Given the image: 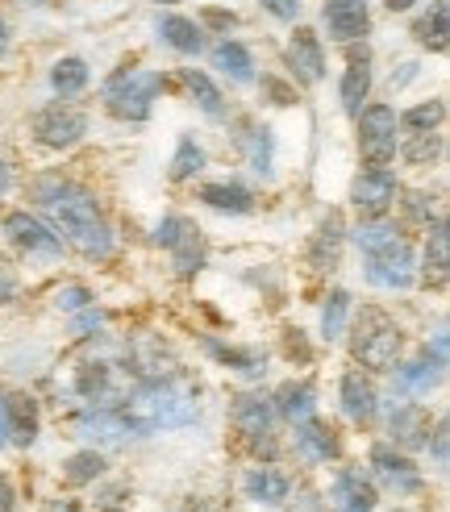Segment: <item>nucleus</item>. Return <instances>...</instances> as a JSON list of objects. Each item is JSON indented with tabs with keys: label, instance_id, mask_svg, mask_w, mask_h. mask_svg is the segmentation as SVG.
Listing matches in <instances>:
<instances>
[{
	"label": "nucleus",
	"instance_id": "1",
	"mask_svg": "<svg viewBox=\"0 0 450 512\" xmlns=\"http://www.w3.org/2000/svg\"><path fill=\"white\" fill-rule=\"evenodd\" d=\"M38 209L50 217V229L63 238V246H71L80 259L88 263H109L117 238H113V225L100 209V200L92 188H84L80 179H71L63 171H42L30 179L25 188Z\"/></svg>",
	"mask_w": 450,
	"mask_h": 512
},
{
	"label": "nucleus",
	"instance_id": "2",
	"mask_svg": "<svg viewBox=\"0 0 450 512\" xmlns=\"http://www.w3.org/2000/svg\"><path fill=\"white\" fill-rule=\"evenodd\" d=\"M113 404L134 438H150V433H163V429H188L200 417V383L175 367L159 379L130 383Z\"/></svg>",
	"mask_w": 450,
	"mask_h": 512
},
{
	"label": "nucleus",
	"instance_id": "3",
	"mask_svg": "<svg viewBox=\"0 0 450 512\" xmlns=\"http://www.w3.org/2000/svg\"><path fill=\"white\" fill-rule=\"evenodd\" d=\"M342 338L350 350V363L363 367L367 375H388L405 358V329H400V321L384 304H359V309H350Z\"/></svg>",
	"mask_w": 450,
	"mask_h": 512
},
{
	"label": "nucleus",
	"instance_id": "4",
	"mask_svg": "<svg viewBox=\"0 0 450 512\" xmlns=\"http://www.w3.org/2000/svg\"><path fill=\"white\" fill-rule=\"evenodd\" d=\"M171 88V80L163 71H150L138 63H121L117 71L105 75L100 84V105H105L109 117H117L121 125H142L155 113V100Z\"/></svg>",
	"mask_w": 450,
	"mask_h": 512
},
{
	"label": "nucleus",
	"instance_id": "5",
	"mask_svg": "<svg viewBox=\"0 0 450 512\" xmlns=\"http://www.w3.org/2000/svg\"><path fill=\"white\" fill-rule=\"evenodd\" d=\"M230 425L242 438V446L255 454L259 463H275V458H280V433H275L280 417H275L271 396L250 392V388L230 396Z\"/></svg>",
	"mask_w": 450,
	"mask_h": 512
},
{
	"label": "nucleus",
	"instance_id": "6",
	"mask_svg": "<svg viewBox=\"0 0 450 512\" xmlns=\"http://www.w3.org/2000/svg\"><path fill=\"white\" fill-rule=\"evenodd\" d=\"M88 109L75 105V100H46L42 109L30 113V138L42 150H71L88 138Z\"/></svg>",
	"mask_w": 450,
	"mask_h": 512
},
{
	"label": "nucleus",
	"instance_id": "7",
	"mask_svg": "<svg viewBox=\"0 0 450 512\" xmlns=\"http://www.w3.org/2000/svg\"><path fill=\"white\" fill-rule=\"evenodd\" d=\"M155 242L171 254V271L180 279H196L209 263L205 234L188 213H163V221L155 225Z\"/></svg>",
	"mask_w": 450,
	"mask_h": 512
},
{
	"label": "nucleus",
	"instance_id": "8",
	"mask_svg": "<svg viewBox=\"0 0 450 512\" xmlns=\"http://www.w3.org/2000/svg\"><path fill=\"white\" fill-rule=\"evenodd\" d=\"M355 134H359V155L367 167H388L396 163V146H400V121L396 105L388 100H371L355 117Z\"/></svg>",
	"mask_w": 450,
	"mask_h": 512
},
{
	"label": "nucleus",
	"instance_id": "9",
	"mask_svg": "<svg viewBox=\"0 0 450 512\" xmlns=\"http://www.w3.org/2000/svg\"><path fill=\"white\" fill-rule=\"evenodd\" d=\"M0 234L13 250H21L25 259H38V263H59L63 259V238L50 229V221H42L30 209H9L0 217Z\"/></svg>",
	"mask_w": 450,
	"mask_h": 512
},
{
	"label": "nucleus",
	"instance_id": "10",
	"mask_svg": "<svg viewBox=\"0 0 450 512\" xmlns=\"http://www.w3.org/2000/svg\"><path fill=\"white\" fill-rule=\"evenodd\" d=\"M363 279L380 292H409L417 284V250H413L409 234L388 242L375 254H363Z\"/></svg>",
	"mask_w": 450,
	"mask_h": 512
},
{
	"label": "nucleus",
	"instance_id": "11",
	"mask_svg": "<svg viewBox=\"0 0 450 512\" xmlns=\"http://www.w3.org/2000/svg\"><path fill=\"white\" fill-rule=\"evenodd\" d=\"M392 375V388H396V396L400 400H413V396H430L438 383H442V375H446V334L438 329V338H434V346L425 342L421 350H417V358H400V363L388 371Z\"/></svg>",
	"mask_w": 450,
	"mask_h": 512
},
{
	"label": "nucleus",
	"instance_id": "12",
	"mask_svg": "<svg viewBox=\"0 0 450 512\" xmlns=\"http://www.w3.org/2000/svg\"><path fill=\"white\" fill-rule=\"evenodd\" d=\"M367 475L375 479V488H388L396 496H421L425 475L405 450H396L392 442H371L367 446Z\"/></svg>",
	"mask_w": 450,
	"mask_h": 512
},
{
	"label": "nucleus",
	"instance_id": "13",
	"mask_svg": "<svg viewBox=\"0 0 450 512\" xmlns=\"http://www.w3.org/2000/svg\"><path fill=\"white\" fill-rule=\"evenodd\" d=\"M350 209L359 213V221L367 217H388L400 200V179L392 167H363L355 179H350Z\"/></svg>",
	"mask_w": 450,
	"mask_h": 512
},
{
	"label": "nucleus",
	"instance_id": "14",
	"mask_svg": "<svg viewBox=\"0 0 450 512\" xmlns=\"http://www.w3.org/2000/svg\"><path fill=\"white\" fill-rule=\"evenodd\" d=\"M284 67H288V80L300 84V88H317L325 80V42L317 30L309 25H296L288 34V46H284Z\"/></svg>",
	"mask_w": 450,
	"mask_h": 512
},
{
	"label": "nucleus",
	"instance_id": "15",
	"mask_svg": "<svg viewBox=\"0 0 450 512\" xmlns=\"http://www.w3.org/2000/svg\"><path fill=\"white\" fill-rule=\"evenodd\" d=\"M338 408L355 429L375 425V417H380V388H375V375H367L363 367L350 363L338 379Z\"/></svg>",
	"mask_w": 450,
	"mask_h": 512
},
{
	"label": "nucleus",
	"instance_id": "16",
	"mask_svg": "<svg viewBox=\"0 0 450 512\" xmlns=\"http://www.w3.org/2000/svg\"><path fill=\"white\" fill-rule=\"evenodd\" d=\"M292 458L300 467H330V463H338L342 458L338 429L330 421H321V417H309V421L292 425Z\"/></svg>",
	"mask_w": 450,
	"mask_h": 512
},
{
	"label": "nucleus",
	"instance_id": "17",
	"mask_svg": "<svg viewBox=\"0 0 450 512\" xmlns=\"http://www.w3.org/2000/svg\"><path fill=\"white\" fill-rule=\"evenodd\" d=\"M321 21L330 42H367L371 34V0H321Z\"/></svg>",
	"mask_w": 450,
	"mask_h": 512
},
{
	"label": "nucleus",
	"instance_id": "18",
	"mask_svg": "<svg viewBox=\"0 0 450 512\" xmlns=\"http://www.w3.org/2000/svg\"><path fill=\"white\" fill-rule=\"evenodd\" d=\"M330 508L334 512H375L380 508V488L363 467H338L330 479Z\"/></svg>",
	"mask_w": 450,
	"mask_h": 512
},
{
	"label": "nucleus",
	"instance_id": "19",
	"mask_svg": "<svg viewBox=\"0 0 450 512\" xmlns=\"http://www.w3.org/2000/svg\"><path fill=\"white\" fill-rule=\"evenodd\" d=\"M338 100L346 117H359V109L371 100V46L346 42V71L338 80Z\"/></svg>",
	"mask_w": 450,
	"mask_h": 512
},
{
	"label": "nucleus",
	"instance_id": "20",
	"mask_svg": "<svg viewBox=\"0 0 450 512\" xmlns=\"http://www.w3.org/2000/svg\"><path fill=\"white\" fill-rule=\"evenodd\" d=\"M342 246H346V221H342L338 209H330V213L317 221L313 234H309V246H305V263H309V271H317V275H334L338 263H342Z\"/></svg>",
	"mask_w": 450,
	"mask_h": 512
},
{
	"label": "nucleus",
	"instance_id": "21",
	"mask_svg": "<svg viewBox=\"0 0 450 512\" xmlns=\"http://www.w3.org/2000/svg\"><path fill=\"white\" fill-rule=\"evenodd\" d=\"M430 429H434V413H430V404H421V400H405L388 413V442L405 454L425 450Z\"/></svg>",
	"mask_w": 450,
	"mask_h": 512
},
{
	"label": "nucleus",
	"instance_id": "22",
	"mask_svg": "<svg viewBox=\"0 0 450 512\" xmlns=\"http://www.w3.org/2000/svg\"><path fill=\"white\" fill-rule=\"evenodd\" d=\"M417 284L430 292H446L450 284V234H446V217L425 225V250L417 259Z\"/></svg>",
	"mask_w": 450,
	"mask_h": 512
},
{
	"label": "nucleus",
	"instance_id": "23",
	"mask_svg": "<svg viewBox=\"0 0 450 512\" xmlns=\"http://www.w3.org/2000/svg\"><path fill=\"white\" fill-rule=\"evenodd\" d=\"M234 146H238V155L246 159V167L271 179L275 175V134H271V125L255 121V117H238L234 121Z\"/></svg>",
	"mask_w": 450,
	"mask_h": 512
},
{
	"label": "nucleus",
	"instance_id": "24",
	"mask_svg": "<svg viewBox=\"0 0 450 512\" xmlns=\"http://www.w3.org/2000/svg\"><path fill=\"white\" fill-rule=\"evenodd\" d=\"M196 200L213 213H225V217H246V213H255V204H259L255 188H246L242 179H230V175L196 184Z\"/></svg>",
	"mask_w": 450,
	"mask_h": 512
},
{
	"label": "nucleus",
	"instance_id": "25",
	"mask_svg": "<svg viewBox=\"0 0 450 512\" xmlns=\"http://www.w3.org/2000/svg\"><path fill=\"white\" fill-rule=\"evenodd\" d=\"M200 350H205L217 367L234 371V375H242V379L267 375V354H263L259 346H238V342H225V338H217V334H205V338H200Z\"/></svg>",
	"mask_w": 450,
	"mask_h": 512
},
{
	"label": "nucleus",
	"instance_id": "26",
	"mask_svg": "<svg viewBox=\"0 0 450 512\" xmlns=\"http://www.w3.org/2000/svg\"><path fill=\"white\" fill-rule=\"evenodd\" d=\"M5 425H9V446L30 450L38 442V429H42L38 396L34 392H5Z\"/></svg>",
	"mask_w": 450,
	"mask_h": 512
},
{
	"label": "nucleus",
	"instance_id": "27",
	"mask_svg": "<svg viewBox=\"0 0 450 512\" xmlns=\"http://www.w3.org/2000/svg\"><path fill=\"white\" fill-rule=\"evenodd\" d=\"M288 492H292V475L280 471L275 463H255L242 475V496L263 504V508H280L288 500Z\"/></svg>",
	"mask_w": 450,
	"mask_h": 512
},
{
	"label": "nucleus",
	"instance_id": "28",
	"mask_svg": "<svg viewBox=\"0 0 450 512\" xmlns=\"http://www.w3.org/2000/svg\"><path fill=\"white\" fill-rule=\"evenodd\" d=\"M209 63H213V71L221 75V80H230V84H255V80H259L255 55H250V46H246L242 38H221V42H213Z\"/></svg>",
	"mask_w": 450,
	"mask_h": 512
},
{
	"label": "nucleus",
	"instance_id": "29",
	"mask_svg": "<svg viewBox=\"0 0 450 512\" xmlns=\"http://www.w3.org/2000/svg\"><path fill=\"white\" fill-rule=\"evenodd\" d=\"M155 34H159L163 46H171L175 55H184V59H200V55H205V30L196 25V17H184V13H159Z\"/></svg>",
	"mask_w": 450,
	"mask_h": 512
},
{
	"label": "nucleus",
	"instance_id": "30",
	"mask_svg": "<svg viewBox=\"0 0 450 512\" xmlns=\"http://www.w3.org/2000/svg\"><path fill=\"white\" fill-rule=\"evenodd\" d=\"M271 404H275V417L288 421V425L309 421V417H317V383L313 379H288L275 388Z\"/></svg>",
	"mask_w": 450,
	"mask_h": 512
},
{
	"label": "nucleus",
	"instance_id": "31",
	"mask_svg": "<svg viewBox=\"0 0 450 512\" xmlns=\"http://www.w3.org/2000/svg\"><path fill=\"white\" fill-rule=\"evenodd\" d=\"M180 84L188 88L192 105H196L200 113H205L209 121H225V117H230V100H225L221 84L213 80L209 71H200V67H184V71H180Z\"/></svg>",
	"mask_w": 450,
	"mask_h": 512
},
{
	"label": "nucleus",
	"instance_id": "32",
	"mask_svg": "<svg viewBox=\"0 0 450 512\" xmlns=\"http://www.w3.org/2000/svg\"><path fill=\"white\" fill-rule=\"evenodd\" d=\"M409 34H413V42L421 50H430V55H446V46H450V9H446V0H430V9L413 21Z\"/></svg>",
	"mask_w": 450,
	"mask_h": 512
},
{
	"label": "nucleus",
	"instance_id": "33",
	"mask_svg": "<svg viewBox=\"0 0 450 512\" xmlns=\"http://www.w3.org/2000/svg\"><path fill=\"white\" fill-rule=\"evenodd\" d=\"M92 84V67L88 59L80 55H63L50 63V92H55L59 100H75V96H84Z\"/></svg>",
	"mask_w": 450,
	"mask_h": 512
},
{
	"label": "nucleus",
	"instance_id": "34",
	"mask_svg": "<svg viewBox=\"0 0 450 512\" xmlns=\"http://www.w3.org/2000/svg\"><path fill=\"white\" fill-rule=\"evenodd\" d=\"M105 471H109V458H105V450L84 446V450H75L71 458H63V471H59V479H63V488H88V483L105 479Z\"/></svg>",
	"mask_w": 450,
	"mask_h": 512
},
{
	"label": "nucleus",
	"instance_id": "35",
	"mask_svg": "<svg viewBox=\"0 0 450 512\" xmlns=\"http://www.w3.org/2000/svg\"><path fill=\"white\" fill-rule=\"evenodd\" d=\"M346 238L355 242L363 254H375V250H384L388 242L405 238V225L392 221V213H388V217H367V221H359L355 229H346Z\"/></svg>",
	"mask_w": 450,
	"mask_h": 512
},
{
	"label": "nucleus",
	"instance_id": "36",
	"mask_svg": "<svg viewBox=\"0 0 450 512\" xmlns=\"http://www.w3.org/2000/svg\"><path fill=\"white\" fill-rule=\"evenodd\" d=\"M205 167H209L205 146H200L192 134H180V142H175V155L167 163V179H171V184H192V179Z\"/></svg>",
	"mask_w": 450,
	"mask_h": 512
},
{
	"label": "nucleus",
	"instance_id": "37",
	"mask_svg": "<svg viewBox=\"0 0 450 512\" xmlns=\"http://www.w3.org/2000/svg\"><path fill=\"white\" fill-rule=\"evenodd\" d=\"M442 150H446V138H442V130H434V134H405L400 146H396V155L405 159L409 167L425 171V167H434L442 159Z\"/></svg>",
	"mask_w": 450,
	"mask_h": 512
},
{
	"label": "nucleus",
	"instance_id": "38",
	"mask_svg": "<svg viewBox=\"0 0 450 512\" xmlns=\"http://www.w3.org/2000/svg\"><path fill=\"white\" fill-rule=\"evenodd\" d=\"M396 121H400V134H434V130H442V121H446V100L442 96L417 100L413 109L396 113Z\"/></svg>",
	"mask_w": 450,
	"mask_h": 512
},
{
	"label": "nucleus",
	"instance_id": "39",
	"mask_svg": "<svg viewBox=\"0 0 450 512\" xmlns=\"http://www.w3.org/2000/svg\"><path fill=\"white\" fill-rule=\"evenodd\" d=\"M350 309H355V300H350L346 288H330V292H325V300H321V342H338L346 334Z\"/></svg>",
	"mask_w": 450,
	"mask_h": 512
},
{
	"label": "nucleus",
	"instance_id": "40",
	"mask_svg": "<svg viewBox=\"0 0 450 512\" xmlns=\"http://www.w3.org/2000/svg\"><path fill=\"white\" fill-rule=\"evenodd\" d=\"M259 96L267 100V105H275V109H292L296 105V84L292 80H284V75H263L259 80Z\"/></svg>",
	"mask_w": 450,
	"mask_h": 512
},
{
	"label": "nucleus",
	"instance_id": "41",
	"mask_svg": "<svg viewBox=\"0 0 450 512\" xmlns=\"http://www.w3.org/2000/svg\"><path fill=\"white\" fill-rule=\"evenodd\" d=\"M400 196H405V200H396V204H405V217L417 221V225H430V221L446 217L438 204H434V196H425V192H405V188H400Z\"/></svg>",
	"mask_w": 450,
	"mask_h": 512
},
{
	"label": "nucleus",
	"instance_id": "42",
	"mask_svg": "<svg viewBox=\"0 0 450 512\" xmlns=\"http://www.w3.org/2000/svg\"><path fill=\"white\" fill-rule=\"evenodd\" d=\"M92 304H96V292L88 284H63L55 292V309L59 313H88Z\"/></svg>",
	"mask_w": 450,
	"mask_h": 512
},
{
	"label": "nucleus",
	"instance_id": "43",
	"mask_svg": "<svg viewBox=\"0 0 450 512\" xmlns=\"http://www.w3.org/2000/svg\"><path fill=\"white\" fill-rule=\"evenodd\" d=\"M196 25L205 34H225L230 38V30H238V13L234 9H221V5H205L196 13Z\"/></svg>",
	"mask_w": 450,
	"mask_h": 512
},
{
	"label": "nucleus",
	"instance_id": "44",
	"mask_svg": "<svg viewBox=\"0 0 450 512\" xmlns=\"http://www.w3.org/2000/svg\"><path fill=\"white\" fill-rule=\"evenodd\" d=\"M446 446H450V442H446V417H438L434 429H430V442H425V450H430V463H434L438 475H446V463H450Z\"/></svg>",
	"mask_w": 450,
	"mask_h": 512
},
{
	"label": "nucleus",
	"instance_id": "45",
	"mask_svg": "<svg viewBox=\"0 0 450 512\" xmlns=\"http://www.w3.org/2000/svg\"><path fill=\"white\" fill-rule=\"evenodd\" d=\"M21 292V275H17V267L0 254V304H9L13 296Z\"/></svg>",
	"mask_w": 450,
	"mask_h": 512
},
{
	"label": "nucleus",
	"instance_id": "46",
	"mask_svg": "<svg viewBox=\"0 0 450 512\" xmlns=\"http://www.w3.org/2000/svg\"><path fill=\"white\" fill-rule=\"evenodd\" d=\"M300 5H305V0H259V9L271 13L275 21H296L300 17Z\"/></svg>",
	"mask_w": 450,
	"mask_h": 512
},
{
	"label": "nucleus",
	"instance_id": "47",
	"mask_svg": "<svg viewBox=\"0 0 450 512\" xmlns=\"http://www.w3.org/2000/svg\"><path fill=\"white\" fill-rule=\"evenodd\" d=\"M288 358H300V363L313 358V350L305 346V338H300V329H288Z\"/></svg>",
	"mask_w": 450,
	"mask_h": 512
},
{
	"label": "nucleus",
	"instance_id": "48",
	"mask_svg": "<svg viewBox=\"0 0 450 512\" xmlns=\"http://www.w3.org/2000/svg\"><path fill=\"white\" fill-rule=\"evenodd\" d=\"M17 508V492H13V479L0 471V512H13Z\"/></svg>",
	"mask_w": 450,
	"mask_h": 512
},
{
	"label": "nucleus",
	"instance_id": "49",
	"mask_svg": "<svg viewBox=\"0 0 450 512\" xmlns=\"http://www.w3.org/2000/svg\"><path fill=\"white\" fill-rule=\"evenodd\" d=\"M38 512H84V504H80V500H67V496H59V500H46Z\"/></svg>",
	"mask_w": 450,
	"mask_h": 512
},
{
	"label": "nucleus",
	"instance_id": "50",
	"mask_svg": "<svg viewBox=\"0 0 450 512\" xmlns=\"http://www.w3.org/2000/svg\"><path fill=\"white\" fill-rule=\"evenodd\" d=\"M9 192H13V163L0 155V200H5Z\"/></svg>",
	"mask_w": 450,
	"mask_h": 512
},
{
	"label": "nucleus",
	"instance_id": "51",
	"mask_svg": "<svg viewBox=\"0 0 450 512\" xmlns=\"http://www.w3.org/2000/svg\"><path fill=\"white\" fill-rule=\"evenodd\" d=\"M384 9H388V13H413L417 0H384Z\"/></svg>",
	"mask_w": 450,
	"mask_h": 512
},
{
	"label": "nucleus",
	"instance_id": "52",
	"mask_svg": "<svg viewBox=\"0 0 450 512\" xmlns=\"http://www.w3.org/2000/svg\"><path fill=\"white\" fill-rule=\"evenodd\" d=\"M9 46H13V34H9V21L0 17V59L9 55Z\"/></svg>",
	"mask_w": 450,
	"mask_h": 512
},
{
	"label": "nucleus",
	"instance_id": "53",
	"mask_svg": "<svg viewBox=\"0 0 450 512\" xmlns=\"http://www.w3.org/2000/svg\"><path fill=\"white\" fill-rule=\"evenodd\" d=\"M9 446V425H5V392H0V450Z\"/></svg>",
	"mask_w": 450,
	"mask_h": 512
},
{
	"label": "nucleus",
	"instance_id": "54",
	"mask_svg": "<svg viewBox=\"0 0 450 512\" xmlns=\"http://www.w3.org/2000/svg\"><path fill=\"white\" fill-rule=\"evenodd\" d=\"M150 5H159V9H175V5H180V0H150Z\"/></svg>",
	"mask_w": 450,
	"mask_h": 512
}]
</instances>
